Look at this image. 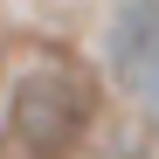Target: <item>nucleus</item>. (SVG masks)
Here are the masks:
<instances>
[{
    "mask_svg": "<svg viewBox=\"0 0 159 159\" xmlns=\"http://www.w3.org/2000/svg\"><path fill=\"white\" fill-rule=\"evenodd\" d=\"M97 118V76L76 56H42L7 97V139L21 159H69Z\"/></svg>",
    "mask_w": 159,
    "mask_h": 159,
    "instance_id": "obj_1",
    "label": "nucleus"
},
{
    "mask_svg": "<svg viewBox=\"0 0 159 159\" xmlns=\"http://www.w3.org/2000/svg\"><path fill=\"white\" fill-rule=\"evenodd\" d=\"M104 62L111 76L145 104L159 111V0H125L104 28Z\"/></svg>",
    "mask_w": 159,
    "mask_h": 159,
    "instance_id": "obj_2",
    "label": "nucleus"
}]
</instances>
